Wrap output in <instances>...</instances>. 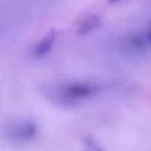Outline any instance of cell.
I'll list each match as a JSON object with an SVG mask.
<instances>
[{
  "mask_svg": "<svg viewBox=\"0 0 151 151\" xmlns=\"http://www.w3.org/2000/svg\"><path fill=\"white\" fill-rule=\"evenodd\" d=\"M38 126L32 120H22L9 127V138L17 142H28L35 138Z\"/></svg>",
  "mask_w": 151,
  "mask_h": 151,
  "instance_id": "7a4b0ae2",
  "label": "cell"
},
{
  "mask_svg": "<svg viewBox=\"0 0 151 151\" xmlns=\"http://www.w3.org/2000/svg\"><path fill=\"white\" fill-rule=\"evenodd\" d=\"M84 151H105L100 144H98L94 139L86 138L84 139Z\"/></svg>",
  "mask_w": 151,
  "mask_h": 151,
  "instance_id": "8992f818",
  "label": "cell"
},
{
  "mask_svg": "<svg viewBox=\"0 0 151 151\" xmlns=\"http://www.w3.org/2000/svg\"><path fill=\"white\" fill-rule=\"evenodd\" d=\"M58 38V32L55 29H50L46 32L33 46L32 50V55L34 59H40L46 57L53 48L55 41Z\"/></svg>",
  "mask_w": 151,
  "mask_h": 151,
  "instance_id": "3957f363",
  "label": "cell"
},
{
  "mask_svg": "<svg viewBox=\"0 0 151 151\" xmlns=\"http://www.w3.org/2000/svg\"><path fill=\"white\" fill-rule=\"evenodd\" d=\"M122 0H107V2H109V5H116V4H118V2H120Z\"/></svg>",
  "mask_w": 151,
  "mask_h": 151,
  "instance_id": "ba28073f",
  "label": "cell"
},
{
  "mask_svg": "<svg viewBox=\"0 0 151 151\" xmlns=\"http://www.w3.org/2000/svg\"><path fill=\"white\" fill-rule=\"evenodd\" d=\"M100 25H101V20L97 14L87 15L79 22V26L77 28V34L78 35H87V34L92 33L93 31H96L97 28H99Z\"/></svg>",
  "mask_w": 151,
  "mask_h": 151,
  "instance_id": "5b68a950",
  "label": "cell"
},
{
  "mask_svg": "<svg viewBox=\"0 0 151 151\" xmlns=\"http://www.w3.org/2000/svg\"><path fill=\"white\" fill-rule=\"evenodd\" d=\"M97 92L98 87L91 83L74 81L60 88V97L66 101H83L93 97Z\"/></svg>",
  "mask_w": 151,
  "mask_h": 151,
  "instance_id": "6da1fadb",
  "label": "cell"
},
{
  "mask_svg": "<svg viewBox=\"0 0 151 151\" xmlns=\"http://www.w3.org/2000/svg\"><path fill=\"white\" fill-rule=\"evenodd\" d=\"M125 45H126L127 51L133 54L145 53L147 51V48L150 47V45L145 38V34L140 33V32L130 34L125 40Z\"/></svg>",
  "mask_w": 151,
  "mask_h": 151,
  "instance_id": "277c9868",
  "label": "cell"
},
{
  "mask_svg": "<svg viewBox=\"0 0 151 151\" xmlns=\"http://www.w3.org/2000/svg\"><path fill=\"white\" fill-rule=\"evenodd\" d=\"M144 34H145V38H146V40H147L149 45L151 46V24H150V25L146 27V29H145Z\"/></svg>",
  "mask_w": 151,
  "mask_h": 151,
  "instance_id": "52a82bcc",
  "label": "cell"
}]
</instances>
